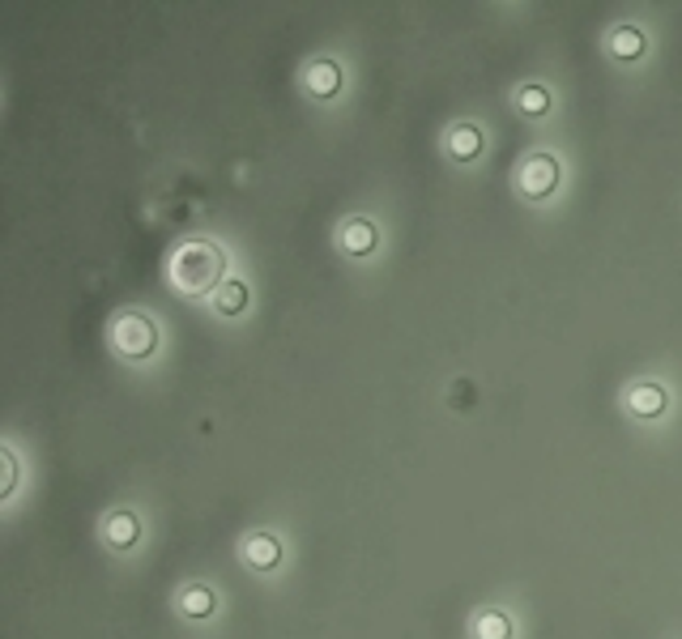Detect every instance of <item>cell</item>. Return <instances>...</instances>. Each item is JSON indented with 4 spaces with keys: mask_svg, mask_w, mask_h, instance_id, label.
Listing matches in <instances>:
<instances>
[{
    "mask_svg": "<svg viewBox=\"0 0 682 639\" xmlns=\"http://www.w3.org/2000/svg\"><path fill=\"white\" fill-rule=\"evenodd\" d=\"M222 274H227V252L213 240H184L166 260V278L188 299L213 294L222 286Z\"/></svg>",
    "mask_w": 682,
    "mask_h": 639,
    "instance_id": "6da1fadb",
    "label": "cell"
},
{
    "mask_svg": "<svg viewBox=\"0 0 682 639\" xmlns=\"http://www.w3.org/2000/svg\"><path fill=\"white\" fill-rule=\"evenodd\" d=\"M112 346H116L120 359L146 362L159 350V328H154V320L141 316V312H124V316H116V324H112Z\"/></svg>",
    "mask_w": 682,
    "mask_h": 639,
    "instance_id": "7a4b0ae2",
    "label": "cell"
},
{
    "mask_svg": "<svg viewBox=\"0 0 682 639\" xmlns=\"http://www.w3.org/2000/svg\"><path fill=\"white\" fill-rule=\"evenodd\" d=\"M559 179H563L559 159L546 154V150L529 154V159L517 166V188H521V197H529V200H546L559 188Z\"/></svg>",
    "mask_w": 682,
    "mask_h": 639,
    "instance_id": "3957f363",
    "label": "cell"
},
{
    "mask_svg": "<svg viewBox=\"0 0 682 639\" xmlns=\"http://www.w3.org/2000/svg\"><path fill=\"white\" fill-rule=\"evenodd\" d=\"M627 409H632L640 422L661 418V414H666V388H661L657 380H640V384H632V388H627Z\"/></svg>",
    "mask_w": 682,
    "mask_h": 639,
    "instance_id": "277c9868",
    "label": "cell"
},
{
    "mask_svg": "<svg viewBox=\"0 0 682 639\" xmlns=\"http://www.w3.org/2000/svg\"><path fill=\"white\" fill-rule=\"evenodd\" d=\"M337 243H342V252H350V256H371L375 243H380V231H375V222H367V218H350V222L337 226Z\"/></svg>",
    "mask_w": 682,
    "mask_h": 639,
    "instance_id": "5b68a950",
    "label": "cell"
},
{
    "mask_svg": "<svg viewBox=\"0 0 682 639\" xmlns=\"http://www.w3.org/2000/svg\"><path fill=\"white\" fill-rule=\"evenodd\" d=\"M243 562H247L252 571H274L281 562V542L274 533H252V537L243 542Z\"/></svg>",
    "mask_w": 682,
    "mask_h": 639,
    "instance_id": "8992f818",
    "label": "cell"
},
{
    "mask_svg": "<svg viewBox=\"0 0 682 639\" xmlns=\"http://www.w3.org/2000/svg\"><path fill=\"white\" fill-rule=\"evenodd\" d=\"M103 537H107V546L128 550V546L141 537V520H137V512H112L107 524H103Z\"/></svg>",
    "mask_w": 682,
    "mask_h": 639,
    "instance_id": "52a82bcc",
    "label": "cell"
},
{
    "mask_svg": "<svg viewBox=\"0 0 682 639\" xmlns=\"http://www.w3.org/2000/svg\"><path fill=\"white\" fill-rule=\"evenodd\" d=\"M342 90V69L333 65V60H316V65H308V94H316V98H333Z\"/></svg>",
    "mask_w": 682,
    "mask_h": 639,
    "instance_id": "ba28073f",
    "label": "cell"
},
{
    "mask_svg": "<svg viewBox=\"0 0 682 639\" xmlns=\"http://www.w3.org/2000/svg\"><path fill=\"white\" fill-rule=\"evenodd\" d=\"M448 154L456 162H470L482 154V128L474 124H456L452 132H448Z\"/></svg>",
    "mask_w": 682,
    "mask_h": 639,
    "instance_id": "9c48e42d",
    "label": "cell"
},
{
    "mask_svg": "<svg viewBox=\"0 0 682 639\" xmlns=\"http://www.w3.org/2000/svg\"><path fill=\"white\" fill-rule=\"evenodd\" d=\"M243 307H247V286L243 281H222L213 290V312L218 316H240Z\"/></svg>",
    "mask_w": 682,
    "mask_h": 639,
    "instance_id": "30bf717a",
    "label": "cell"
},
{
    "mask_svg": "<svg viewBox=\"0 0 682 639\" xmlns=\"http://www.w3.org/2000/svg\"><path fill=\"white\" fill-rule=\"evenodd\" d=\"M213 589H205V584H193V589H184L180 593V614L184 618H209L213 614Z\"/></svg>",
    "mask_w": 682,
    "mask_h": 639,
    "instance_id": "8fae6325",
    "label": "cell"
},
{
    "mask_svg": "<svg viewBox=\"0 0 682 639\" xmlns=\"http://www.w3.org/2000/svg\"><path fill=\"white\" fill-rule=\"evenodd\" d=\"M474 639H512V618L504 609H486L474 618Z\"/></svg>",
    "mask_w": 682,
    "mask_h": 639,
    "instance_id": "7c38bea8",
    "label": "cell"
},
{
    "mask_svg": "<svg viewBox=\"0 0 682 639\" xmlns=\"http://www.w3.org/2000/svg\"><path fill=\"white\" fill-rule=\"evenodd\" d=\"M610 51H614L619 60H636L644 51V35L636 26H614V31H610Z\"/></svg>",
    "mask_w": 682,
    "mask_h": 639,
    "instance_id": "4fadbf2b",
    "label": "cell"
},
{
    "mask_svg": "<svg viewBox=\"0 0 682 639\" xmlns=\"http://www.w3.org/2000/svg\"><path fill=\"white\" fill-rule=\"evenodd\" d=\"M517 107L524 116H546L551 112V90L546 85H521L517 90Z\"/></svg>",
    "mask_w": 682,
    "mask_h": 639,
    "instance_id": "5bb4252c",
    "label": "cell"
},
{
    "mask_svg": "<svg viewBox=\"0 0 682 639\" xmlns=\"http://www.w3.org/2000/svg\"><path fill=\"white\" fill-rule=\"evenodd\" d=\"M0 461H4V486H0V495L9 499V495H13V486H18V456L4 448V452H0Z\"/></svg>",
    "mask_w": 682,
    "mask_h": 639,
    "instance_id": "9a60e30c",
    "label": "cell"
}]
</instances>
